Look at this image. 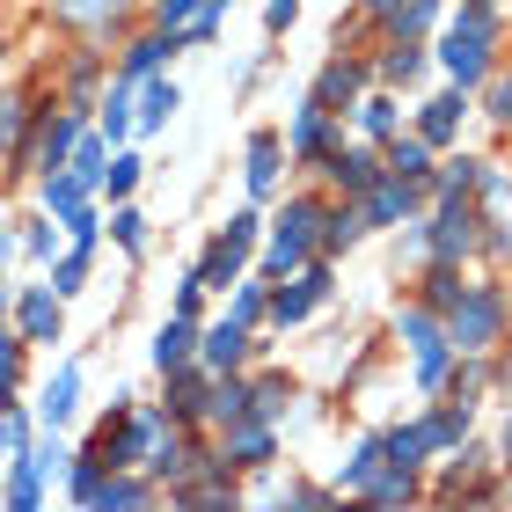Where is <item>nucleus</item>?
Returning <instances> with one entry per match:
<instances>
[{"mask_svg":"<svg viewBox=\"0 0 512 512\" xmlns=\"http://www.w3.org/2000/svg\"><path fill=\"white\" fill-rule=\"evenodd\" d=\"M491 37H498L491 0H469V8H461V22L447 30V44H439V59H447V74H454L461 88L483 81V66H491Z\"/></svg>","mask_w":512,"mask_h":512,"instance_id":"f257e3e1","label":"nucleus"},{"mask_svg":"<svg viewBox=\"0 0 512 512\" xmlns=\"http://www.w3.org/2000/svg\"><path fill=\"white\" fill-rule=\"evenodd\" d=\"M395 330H403L410 359H417V388H439V381H447V366H454V330H439L425 308H403V315H395Z\"/></svg>","mask_w":512,"mask_h":512,"instance_id":"f03ea898","label":"nucleus"},{"mask_svg":"<svg viewBox=\"0 0 512 512\" xmlns=\"http://www.w3.org/2000/svg\"><path fill=\"white\" fill-rule=\"evenodd\" d=\"M315 227H322V205L315 198H293L286 220H278V235H271V249H264V271L271 278H293L300 264H308V249H315Z\"/></svg>","mask_w":512,"mask_h":512,"instance_id":"7ed1b4c3","label":"nucleus"},{"mask_svg":"<svg viewBox=\"0 0 512 512\" xmlns=\"http://www.w3.org/2000/svg\"><path fill=\"white\" fill-rule=\"evenodd\" d=\"M498 322H505V308H498V293H461L454 308H447V330H454V352H483V344H498Z\"/></svg>","mask_w":512,"mask_h":512,"instance_id":"20e7f679","label":"nucleus"},{"mask_svg":"<svg viewBox=\"0 0 512 512\" xmlns=\"http://www.w3.org/2000/svg\"><path fill=\"white\" fill-rule=\"evenodd\" d=\"M322 300H330V271H322V264H300L286 286L271 293V322H278V330H293V322H308Z\"/></svg>","mask_w":512,"mask_h":512,"instance_id":"39448f33","label":"nucleus"},{"mask_svg":"<svg viewBox=\"0 0 512 512\" xmlns=\"http://www.w3.org/2000/svg\"><path fill=\"white\" fill-rule=\"evenodd\" d=\"M425 249L439 256V264H454V256H469V249H476V213H469V191H447V198H439V220H432Z\"/></svg>","mask_w":512,"mask_h":512,"instance_id":"423d86ee","label":"nucleus"},{"mask_svg":"<svg viewBox=\"0 0 512 512\" xmlns=\"http://www.w3.org/2000/svg\"><path fill=\"white\" fill-rule=\"evenodd\" d=\"M256 227H264L256 213H235V220H227V235H220L213 249H205V264H198L205 286H227V278L242 271V256H249V242H256Z\"/></svg>","mask_w":512,"mask_h":512,"instance_id":"0eeeda50","label":"nucleus"},{"mask_svg":"<svg viewBox=\"0 0 512 512\" xmlns=\"http://www.w3.org/2000/svg\"><path fill=\"white\" fill-rule=\"evenodd\" d=\"M410 205H417V183L410 176H374V183H366V191H359V213L366 220H374V227H395V220H403L410 213Z\"/></svg>","mask_w":512,"mask_h":512,"instance_id":"6e6552de","label":"nucleus"},{"mask_svg":"<svg viewBox=\"0 0 512 512\" xmlns=\"http://www.w3.org/2000/svg\"><path fill=\"white\" fill-rule=\"evenodd\" d=\"M256 461H271V417L242 410L227 417V469H256Z\"/></svg>","mask_w":512,"mask_h":512,"instance_id":"1a4fd4ad","label":"nucleus"},{"mask_svg":"<svg viewBox=\"0 0 512 512\" xmlns=\"http://www.w3.org/2000/svg\"><path fill=\"white\" fill-rule=\"evenodd\" d=\"M242 352H249V322H235V315H227V322H213V330L198 337V359L213 366V374H235V366H242Z\"/></svg>","mask_w":512,"mask_h":512,"instance_id":"9d476101","label":"nucleus"},{"mask_svg":"<svg viewBox=\"0 0 512 512\" xmlns=\"http://www.w3.org/2000/svg\"><path fill=\"white\" fill-rule=\"evenodd\" d=\"M15 322H22V337H30V344H52L59 337V286H30L15 300Z\"/></svg>","mask_w":512,"mask_h":512,"instance_id":"9b49d317","label":"nucleus"},{"mask_svg":"<svg viewBox=\"0 0 512 512\" xmlns=\"http://www.w3.org/2000/svg\"><path fill=\"white\" fill-rule=\"evenodd\" d=\"M74 147H81V118L74 110H66V118H44V132H37V169L52 176V169H66V161H74Z\"/></svg>","mask_w":512,"mask_h":512,"instance_id":"f8f14e48","label":"nucleus"},{"mask_svg":"<svg viewBox=\"0 0 512 512\" xmlns=\"http://www.w3.org/2000/svg\"><path fill=\"white\" fill-rule=\"evenodd\" d=\"M359 88H366V74H359V66H352V59H330V66L315 74V110H337V103H352Z\"/></svg>","mask_w":512,"mask_h":512,"instance_id":"ddd939ff","label":"nucleus"},{"mask_svg":"<svg viewBox=\"0 0 512 512\" xmlns=\"http://www.w3.org/2000/svg\"><path fill=\"white\" fill-rule=\"evenodd\" d=\"M44 213H59V220L88 213V176H74V169H52V176H44Z\"/></svg>","mask_w":512,"mask_h":512,"instance_id":"4468645a","label":"nucleus"},{"mask_svg":"<svg viewBox=\"0 0 512 512\" xmlns=\"http://www.w3.org/2000/svg\"><path fill=\"white\" fill-rule=\"evenodd\" d=\"M205 374H213V366H205ZM205 374H183V366H176V388H169L176 417H213V388L220 381H205Z\"/></svg>","mask_w":512,"mask_h":512,"instance_id":"2eb2a0df","label":"nucleus"},{"mask_svg":"<svg viewBox=\"0 0 512 512\" xmlns=\"http://www.w3.org/2000/svg\"><path fill=\"white\" fill-rule=\"evenodd\" d=\"M417 132H425L432 147H447V139L461 132V81L447 88V96H432V103H425V118H417Z\"/></svg>","mask_w":512,"mask_h":512,"instance_id":"dca6fc26","label":"nucleus"},{"mask_svg":"<svg viewBox=\"0 0 512 512\" xmlns=\"http://www.w3.org/2000/svg\"><path fill=\"white\" fill-rule=\"evenodd\" d=\"M249 198H271V183H278V132H256L249 139Z\"/></svg>","mask_w":512,"mask_h":512,"instance_id":"f3484780","label":"nucleus"},{"mask_svg":"<svg viewBox=\"0 0 512 512\" xmlns=\"http://www.w3.org/2000/svg\"><path fill=\"white\" fill-rule=\"evenodd\" d=\"M388 461H395V454H388V432H374L352 461H344V491H366V483H374V476L388 469Z\"/></svg>","mask_w":512,"mask_h":512,"instance_id":"a211bd4d","label":"nucleus"},{"mask_svg":"<svg viewBox=\"0 0 512 512\" xmlns=\"http://www.w3.org/2000/svg\"><path fill=\"white\" fill-rule=\"evenodd\" d=\"M132 0H52L59 22H81V30H103V22H118Z\"/></svg>","mask_w":512,"mask_h":512,"instance_id":"6ab92c4d","label":"nucleus"},{"mask_svg":"<svg viewBox=\"0 0 512 512\" xmlns=\"http://www.w3.org/2000/svg\"><path fill=\"white\" fill-rule=\"evenodd\" d=\"M191 344H198V337H191V315H176L169 330L154 337V366H161V374H176V366H191Z\"/></svg>","mask_w":512,"mask_h":512,"instance_id":"aec40b11","label":"nucleus"},{"mask_svg":"<svg viewBox=\"0 0 512 512\" xmlns=\"http://www.w3.org/2000/svg\"><path fill=\"white\" fill-rule=\"evenodd\" d=\"M74 403H81V374H74V366H59L52 388H44V425H66V417H74Z\"/></svg>","mask_w":512,"mask_h":512,"instance_id":"412c9836","label":"nucleus"},{"mask_svg":"<svg viewBox=\"0 0 512 512\" xmlns=\"http://www.w3.org/2000/svg\"><path fill=\"white\" fill-rule=\"evenodd\" d=\"M425 154H432V139H425V132H417V139H388V169H395V176H410V183H425V169H432Z\"/></svg>","mask_w":512,"mask_h":512,"instance_id":"4be33fe9","label":"nucleus"},{"mask_svg":"<svg viewBox=\"0 0 512 512\" xmlns=\"http://www.w3.org/2000/svg\"><path fill=\"white\" fill-rule=\"evenodd\" d=\"M176 81H147V96H139V125H147V132H161V125H169L176 118Z\"/></svg>","mask_w":512,"mask_h":512,"instance_id":"5701e85b","label":"nucleus"},{"mask_svg":"<svg viewBox=\"0 0 512 512\" xmlns=\"http://www.w3.org/2000/svg\"><path fill=\"white\" fill-rule=\"evenodd\" d=\"M366 498H374V505H410V498H417V483H410L403 461H388V469H381L374 483H366Z\"/></svg>","mask_w":512,"mask_h":512,"instance_id":"b1692460","label":"nucleus"},{"mask_svg":"<svg viewBox=\"0 0 512 512\" xmlns=\"http://www.w3.org/2000/svg\"><path fill=\"white\" fill-rule=\"evenodd\" d=\"M37 476H44V461H15L8 469V512H37Z\"/></svg>","mask_w":512,"mask_h":512,"instance_id":"393cba45","label":"nucleus"},{"mask_svg":"<svg viewBox=\"0 0 512 512\" xmlns=\"http://www.w3.org/2000/svg\"><path fill=\"white\" fill-rule=\"evenodd\" d=\"M330 176L344 183V191H366L381 169H374V154H330Z\"/></svg>","mask_w":512,"mask_h":512,"instance_id":"a878e982","label":"nucleus"},{"mask_svg":"<svg viewBox=\"0 0 512 512\" xmlns=\"http://www.w3.org/2000/svg\"><path fill=\"white\" fill-rule=\"evenodd\" d=\"M161 52H176V30H169V37H139L132 52H125V74H132V81H139V74H154Z\"/></svg>","mask_w":512,"mask_h":512,"instance_id":"bb28decb","label":"nucleus"},{"mask_svg":"<svg viewBox=\"0 0 512 512\" xmlns=\"http://www.w3.org/2000/svg\"><path fill=\"white\" fill-rule=\"evenodd\" d=\"M388 454L403 461V469H417V461L432 454V432H425V425H403V432H388Z\"/></svg>","mask_w":512,"mask_h":512,"instance_id":"cd10ccee","label":"nucleus"},{"mask_svg":"<svg viewBox=\"0 0 512 512\" xmlns=\"http://www.w3.org/2000/svg\"><path fill=\"white\" fill-rule=\"evenodd\" d=\"M0 439H8V469H15V461H37L30 454V417H22L15 403H8V417H0Z\"/></svg>","mask_w":512,"mask_h":512,"instance_id":"c85d7f7f","label":"nucleus"},{"mask_svg":"<svg viewBox=\"0 0 512 512\" xmlns=\"http://www.w3.org/2000/svg\"><path fill=\"white\" fill-rule=\"evenodd\" d=\"M66 169H74V176H88V183H103V176H110V147H103V139H81Z\"/></svg>","mask_w":512,"mask_h":512,"instance_id":"c756f323","label":"nucleus"},{"mask_svg":"<svg viewBox=\"0 0 512 512\" xmlns=\"http://www.w3.org/2000/svg\"><path fill=\"white\" fill-rule=\"evenodd\" d=\"M366 227H374L366 213H330V220H322V249H344V242H359Z\"/></svg>","mask_w":512,"mask_h":512,"instance_id":"7c9ffc66","label":"nucleus"},{"mask_svg":"<svg viewBox=\"0 0 512 512\" xmlns=\"http://www.w3.org/2000/svg\"><path fill=\"white\" fill-rule=\"evenodd\" d=\"M242 410H256V388H242V381H220V388H213V417L227 425V417H242Z\"/></svg>","mask_w":512,"mask_h":512,"instance_id":"2f4dec72","label":"nucleus"},{"mask_svg":"<svg viewBox=\"0 0 512 512\" xmlns=\"http://www.w3.org/2000/svg\"><path fill=\"white\" fill-rule=\"evenodd\" d=\"M88 249H96V242H74V256H59V271H52V286H59V293H81V278H88Z\"/></svg>","mask_w":512,"mask_h":512,"instance_id":"473e14b6","label":"nucleus"},{"mask_svg":"<svg viewBox=\"0 0 512 512\" xmlns=\"http://www.w3.org/2000/svg\"><path fill=\"white\" fill-rule=\"evenodd\" d=\"M425 432H432V447H454V439L469 432V403H461V410H439V417H425Z\"/></svg>","mask_w":512,"mask_h":512,"instance_id":"72a5a7b5","label":"nucleus"},{"mask_svg":"<svg viewBox=\"0 0 512 512\" xmlns=\"http://www.w3.org/2000/svg\"><path fill=\"white\" fill-rule=\"evenodd\" d=\"M359 125L374 132V139H395V103H388V96H366V103H359Z\"/></svg>","mask_w":512,"mask_h":512,"instance_id":"f704fd0d","label":"nucleus"},{"mask_svg":"<svg viewBox=\"0 0 512 512\" xmlns=\"http://www.w3.org/2000/svg\"><path fill=\"white\" fill-rule=\"evenodd\" d=\"M417 66H425V52H417V44H403V37H395V52L381 59V74H388V81H417Z\"/></svg>","mask_w":512,"mask_h":512,"instance_id":"c9c22d12","label":"nucleus"},{"mask_svg":"<svg viewBox=\"0 0 512 512\" xmlns=\"http://www.w3.org/2000/svg\"><path fill=\"white\" fill-rule=\"evenodd\" d=\"M110 235H118V249H147V220H139L132 205H118V213H110Z\"/></svg>","mask_w":512,"mask_h":512,"instance_id":"e433bc0d","label":"nucleus"},{"mask_svg":"<svg viewBox=\"0 0 512 512\" xmlns=\"http://www.w3.org/2000/svg\"><path fill=\"white\" fill-rule=\"evenodd\" d=\"M103 505H154V491H147V483H132V476H118V469H110V483H103Z\"/></svg>","mask_w":512,"mask_h":512,"instance_id":"4c0bfd02","label":"nucleus"},{"mask_svg":"<svg viewBox=\"0 0 512 512\" xmlns=\"http://www.w3.org/2000/svg\"><path fill=\"white\" fill-rule=\"evenodd\" d=\"M103 132H110V139H125V132H132V96H125V88H110V103H103Z\"/></svg>","mask_w":512,"mask_h":512,"instance_id":"58836bf2","label":"nucleus"},{"mask_svg":"<svg viewBox=\"0 0 512 512\" xmlns=\"http://www.w3.org/2000/svg\"><path fill=\"white\" fill-rule=\"evenodd\" d=\"M293 154H322V110L315 103L300 110V125H293Z\"/></svg>","mask_w":512,"mask_h":512,"instance_id":"ea45409f","label":"nucleus"},{"mask_svg":"<svg viewBox=\"0 0 512 512\" xmlns=\"http://www.w3.org/2000/svg\"><path fill=\"white\" fill-rule=\"evenodd\" d=\"M154 8H161V30H183V22H198L213 0H154Z\"/></svg>","mask_w":512,"mask_h":512,"instance_id":"a19ab883","label":"nucleus"},{"mask_svg":"<svg viewBox=\"0 0 512 512\" xmlns=\"http://www.w3.org/2000/svg\"><path fill=\"white\" fill-rule=\"evenodd\" d=\"M132 183H139V154H118V161H110V176H103V191H110V198H125Z\"/></svg>","mask_w":512,"mask_h":512,"instance_id":"79ce46f5","label":"nucleus"},{"mask_svg":"<svg viewBox=\"0 0 512 512\" xmlns=\"http://www.w3.org/2000/svg\"><path fill=\"white\" fill-rule=\"evenodd\" d=\"M286 403H293V381H278V374H271V381H256V410H264V417H278Z\"/></svg>","mask_w":512,"mask_h":512,"instance_id":"37998d69","label":"nucleus"},{"mask_svg":"<svg viewBox=\"0 0 512 512\" xmlns=\"http://www.w3.org/2000/svg\"><path fill=\"white\" fill-rule=\"evenodd\" d=\"M256 315H271V293L264 286H242L235 293V322H256Z\"/></svg>","mask_w":512,"mask_h":512,"instance_id":"c03bdc74","label":"nucleus"},{"mask_svg":"<svg viewBox=\"0 0 512 512\" xmlns=\"http://www.w3.org/2000/svg\"><path fill=\"white\" fill-rule=\"evenodd\" d=\"M183 505H235V483H191Z\"/></svg>","mask_w":512,"mask_h":512,"instance_id":"a18cd8bd","label":"nucleus"},{"mask_svg":"<svg viewBox=\"0 0 512 512\" xmlns=\"http://www.w3.org/2000/svg\"><path fill=\"white\" fill-rule=\"evenodd\" d=\"M483 103H491V118H498V125H512V74L483 88Z\"/></svg>","mask_w":512,"mask_h":512,"instance_id":"49530a36","label":"nucleus"},{"mask_svg":"<svg viewBox=\"0 0 512 512\" xmlns=\"http://www.w3.org/2000/svg\"><path fill=\"white\" fill-rule=\"evenodd\" d=\"M293 15H300V0H271V8H264L271 30H293Z\"/></svg>","mask_w":512,"mask_h":512,"instance_id":"de8ad7c7","label":"nucleus"},{"mask_svg":"<svg viewBox=\"0 0 512 512\" xmlns=\"http://www.w3.org/2000/svg\"><path fill=\"white\" fill-rule=\"evenodd\" d=\"M366 8H374V15H388V22H395V15H403V0H366Z\"/></svg>","mask_w":512,"mask_h":512,"instance_id":"09e8293b","label":"nucleus"},{"mask_svg":"<svg viewBox=\"0 0 512 512\" xmlns=\"http://www.w3.org/2000/svg\"><path fill=\"white\" fill-rule=\"evenodd\" d=\"M505 454H512V425H505Z\"/></svg>","mask_w":512,"mask_h":512,"instance_id":"8fccbe9b","label":"nucleus"},{"mask_svg":"<svg viewBox=\"0 0 512 512\" xmlns=\"http://www.w3.org/2000/svg\"><path fill=\"white\" fill-rule=\"evenodd\" d=\"M220 8H227V0H220Z\"/></svg>","mask_w":512,"mask_h":512,"instance_id":"3c124183","label":"nucleus"}]
</instances>
